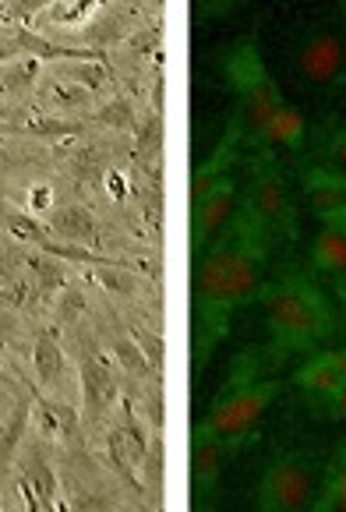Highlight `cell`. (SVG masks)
I'll return each instance as SVG.
<instances>
[{
  "instance_id": "1",
  "label": "cell",
  "mask_w": 346,
  "mask_h": 512,
  "mask_svg": "<svg viewBox=\"0 0 346 512\" xmlns=\"http://www.w3.org/2000/svg\"><path fill=\"white\" fill-rule=\"evenodd\" d=\"M272 248V234L262 226V219L237 205V212L226 219V226L216 234V241L198 255L195 265V347L191 364L202 371L212 361V350L230 329L234 311L258 301L262 294L265 258Z\"/></svg>"
},
{
  "instance_id": "2",
  "label": "cell",
  "mask_w": 346,
  "mask_h": 512,
  "mask_svg": "<svg viewBox=\"0 0 346 512\" xmlns=\"http://www.w3.org/2000/svg\"><path fill=\"white\" fill-rule=\"evenodd\" d=\"M283 357L276 350H244L234 361V371L219 385L216 400H212L209 414L202 417V428L209 435H216L223 442V449L234 456L251 435H255V424L265 410L272 407L279 392H283V378H269V371Z\"/></svg>"
},
{
  "instance_id": "3",
  "label": "cell",
  "mask_w": 346,
  "mask_h": 512,
  "mask_svg": "<svg viewBox=\"0 0 346 512\" xmlns=\"http://www.w3.org/2000/svg\"><path fill=\"white\" fill-rule=\"evenodd\" d=\"M269 325V347L279 357L301 354L336 332V315L325 301L322 287L308 272H286L258 294Z\"/></svg>"
},
{
  "instance_id": "4",
  "label": "cell",
  "mask_w": 346,
  "mask_h": 512,
  "mask_svg": "<svg viewBox=\"0 0 346 512\" xmlns=\"http://www.w3.org/2000/svg\"><path fill=\"white\" fill-rule=\"evenodd\" d=\"M223 75L237 99L230 117L241 124L244 145H251V149L258 152V145H262V138H265V128H269V121H272V113L283 106V92H279V85L272 82L255 39H241L234 50L226 53Z\"/></svg>"
},
{
  "instance_id": "5",
  "label": "cell",
  "mask_w": 346,
  "mask_h": 512,
  "mask_svg": "<svg viewBox=\"0 0 346 512\" xmlns=\"http://www.w3.org/2000/svg\"><path fill=\"white\" fill-rule=\"evenodd\" d=\"M244 205L262 219L272 241H286V237L297 234V209L294 198H290V184H286L283 170L272 163V152H258L255 163H251Z\"/></svg>"
},
{
  "instance_id": "6",
  "label": "cell",
  "mask_w": 346,
  "mask_h": 512,
  "mask_svg": "<svg viewBox=\"0 0 346 512\" xmlns=\"http://www.w3.org/2000/svg\"><path fill=\"white\" fill-rule=\"evenodd\" d=\"M297 78L315 92H339L346 85V39L332 25H311L290 53Z\"/></svg>"
},
{
  "instance_id": "7",
  "label": "cell",
  "mask_w": 346,
  "mask_h": 512,
  "mask_svg": "<svg viewBox=\"0 0 346 512\" xmlns=\"http://www.w3.org/2000/svg\"><path fill=\"white\" fill-rule=\"evenodd\" d=\"M315 456L311 452H279L258 484L262 512H301L315 502Z\"/></svg>"
},
{
  "instance_id": "8",
  "label": "cell",
  "mask_w": 346,
  "mask_h": 512,
  "mask_svg": "<svg viewBox=\"0 0 346 512\" xmlns=\"http://www.w3.org/2000/svg\"><path fill=\"white\" fill-rule=\"evenodd\" d=\"M304 198H308V209L325 226L346 230V174L311 166V170H304Z\"/></svg>"
},
{
  "instance_id": "9",
  "label": "cell",
  "mask_w": 346,
  "mask_h": 512,
  "mask_svg": "<svg viewBox=\"0 0 346 512\" xmlns=\"http://www.w3.org/2000/svg\"><path fill=\"white\" fill-rule=\"evenodd\" d=\"M226 460H230V452L223 449V442L198 424L191 431V491H195V502H209L212 498Z\"/></svg>"
},
{
  "instance_id": "10",
  "label": "cell",
  "mask_w": 346,
  "mask_h": 512,
  "mask_svg": "<svg viewBox=\"0 0 346 512\" xmlns=\"http://www.w3.org/2000/svg\"><path fill=\"white\" fill-rule=\"evenodd\" d=\"M46 226L50 234L64 244H78V248H99L103 241V226H99L96 212L89 205H61V209L46 212Z\"/></svg>"
},
{
  "instance_id": "11",
  "label": "cell",
  "mask_w": 346,
  "mask_h": 512,
  "mask_svg": "<svg viewBox=\"0 0 346 512\" xmlns=\"http://www.w3.org/2000/svg\"><path fill=\"white\" fill-rule=\"evenodd\" d=\"M32 375H36L39 389L50 392V400H57V392H64V385H68L71 364L53 332H43L32 347Z\"/></svg>"
},
{
  "instance_id": "12",
  "label": "cell",
  "mask_w": 346,
  "mask_h": 512,
  "mask_svg": "<svg viewBox=\"0 0 346 512\" xmlns=\"http://www.w3.org/2000/svg\"><path fill=\"white\" fill-rule=\"evenodd\" d=\"M78 382H82V400H85V417L99 421L106 410L117 403V378L106 368L99 357H85L78 364Z\"/></svg>"
},
{
  "instance_id": "13",
  "label": "cell",
  "mask_w": 346,
  "mask_h": 512,
  "mask_svg": "<svg viewBox=\"0 0 346 512\" xmlns=\"http://www.w3.org/2000/svg\"><path fill=\"white\" fill-rule=\"evenodd\" d=\"M294 382L308 392V400L329 396L332 389H339L346 382V350H325V354L311 357L294 375Z\"/></svg>"
},
{
  "instance_id": "14",
  "label": "cell",
  "mask_w": 346,
  "mask_h": 512,
  "mask_svg": "<svg viewBox=\"0 0 346 512\" xmlns=\"http://www.w3.org/2000/svg\"><path fill=\"white\" fill-rule=\"evenodd\" d=\"M0 230L8 237H15V241L32 244V248H39V251H46L57 241V237L50 234V226L39 223L29 209H15L11 202H0Z\"/></svg>"
},
{
  "instance_id": "15",
  "label": "cell",
  "mask_w": 346,
  "mask_h": 512,
  "mask_svg": "<svg viewBox=\"0 0 346 512\" xmlns=\"http://www.w3.org/2000/svg\"><path fill=\"white\" fill-rule=\"evenodd\" d=\"M311 262H315L325 276L336 279V283L346 279V230L343 226H325L322 234L315 237V244H311Z\"/></svg>"
},
{
  "instance_id": "16",
  "label": "cell",
  "mask_w": 346,
  "mask_h": 512,
  "mask_svg": "<svg viewBox=\"0 0 346 512\" xmlns=\"http://www.w3.org/2000/svg\"><path fill=\"white\" fill-rule=\"evenodd\" d=\"M22 470H25V481H29V502L39 505V509H57V491H61V481L53 474L50 463L32 449V456L22 460Z\"/></svg>"
},
{
  "instance_id": "17",
  "label": "cell",
  "mask_w": 346,
  "mask_h": 512,
  "mask_svg": "<svg viewBox=\"0 0 346 512\" xmlns=\"http://www.w3.org/2000/svg\"><path fill=\"white\" fill-rule=\"evenodd\" d=\"M304 142V117L294 110V106H279L272 113L269 128H265V138L258 145V152H272V149H297Z\"/></svg>"
},
{
  "instance_id": "18",
  "label": "cell",
  "mask_w": 346,
  "mask_h": 512,
  "mask_svg": "<svg viewBox=\"0 0 346 512\" xmlns=\"http://www.w3.org/2000/svg\"><path fill=\"white\" fill-rule=\"evenodd\" d=\"M311 509L315 512H346V445L343 449H336L332 463L325 467L322 491L315 495Z\"/></svg>"
},
{
  "instance_id": "19",
  "label": "cell",
  "mask_w": 346,
  "mask_h": 512,
  "mask_svg": "<svg viewBox=\"0 0 346 512\" xmlns=\"http://www.w3.org/2000/svg\"><path fill=\"white\" fill-rule=\"evenodd\" d=\"M53 75L61 82H75L89 92H99L103 85H110V68L103 64V57H89V61H53Z\"/></svg>"
},
{
  "instance_id": "20",
  "label": "cell",
  "mask_w": 346,
  "mask_h": 512,
  "mask_svg": "<svg viewBox=\"0 0 346 512\" xmlns=\"http://www.w3.org/2000/svg\"><path fill=\"white\" fill-rule=\"evenodd\" d=\"M89 269H92V276L99 279V287L110 290V294L135 297L138 287H142V276L131 272L128 265H121L117 258H99V262H92Z\"/></svg>"
},
{
  "instance_id": "21",
  "label": "cell",
  "mask_w": 346,
  "mask_h": 512,
  "mask_svg": "<svg viewBox=\"0 0 346 512\" xmlns=\"http://www.w3.org/2000/svg\"><path fill=\"white\" fill-rule=\"evenodd\" d=\"M39 68H43V61H36V57H15V61L0 64V92H11V96L29 92L39 78Z\"/></svg>"
},
{
  "instance_id": "22",
  "label": "cell",
  "mask_w": 346,
  "mask_h": 512,
  "mask_svg": "<svg viewBox=\"0 0 346 512\" xmlns=\"http://www.w3.org/2000/svg\"><path fill=\"white\" fill-rule=\"evenodd\" d=\"M92 96H96V92L82 89V85H75V82H61V78L46 89V103H50L53 110H61V117H71V113L89 110Z\"/></svg>"
},
{
  "instance_id": "23",
  "label": "cell",
  "mask_w": 346,
  "mask_h": 512,
  "mask_svg": "<svg viewBox=\"0 0 346 512\" xmlns=\"http://www.w3.org/2000/svg\"><path fill=\"white\" fill-rule=\"evenodd\" d=\"M121 435H124V445H128L131 460H135V467L142 470L145 463H149V431H145V421L135 414V407L131 403H124V421H121Z\"/></svg>"
},
{
  "instance_id": "24",
  "label": "cell",
  "mask_w": 346,
  "mask_h": 512,
  "mask_svg": "<svg viewBox=\"0 0 346 512\" xmlns=\"http://www.w3.org/2000/svg\"><path fill=\"white\" fill-rule=\"evenodd\" d=\"M29 410H32L29 400H18L8 428H4V435H0V467H11V463H15L18 449H22L25 428H29Z\"/></svg>"
},
{
  "instance_id": "25",
  "label": "cell",
  "mask_w": 346,
  "mask_h": 512,
  "mask_svg": "<svg viewBox=\"0 0 346 512\" xmlns=\"http://www.w3.org/2000/svg\"><path fill=\"white\" fill-rule=\"evenodd\" d=\"M106 460H110V467L128 481V488H142V481H138V467H135V460H131L128 445H124L121 428L106 431Z\"/></svg>"
},
{
  "instance_id": "26",
  "label": "cell",
  "mask_w": 346,
  "mask_h": 512,
  "mask_svg": "<svg viewBox=\"0 0 346 512\" xmlns=\"http://www.w3.org/2000/svg\"><path fill=\"white\" fill-rule=\"evenodd\" d=\"M99 4H103V0H50L46 18L61 25H85Z\"/></svg>"
},
{
  "instance_id": "27",
  "label": "cell",
  "mask_w": 346,
  "mask_h": 512,
  "mask_svg": "<svg viewBox=\"0 0 346 512\" xmlns=\"http://www.w3.org/2000/svg\"><path fill=\"white\" fill-rule=\"evenodd\" d=\"M57 315H61V325H75L78 318L85 315V297L78 287H61V304H57Z\"/></svg>"
},
{
  "instance_id": "28",
  "label": "cell",
  "mask_w": 346,
  "mask_h": 512,
  "mask_svg": "<svg viewBox=\"0 0 346 512\" xmlns=\"http://www.w3.org/2000/svg\"><path fill=\"white\" fill-rule=\"evenodd\" d=\"M311 407L322 417H332V421H346V382L339 389H332L322 400H311Z\"/></svg>"
},
{
  "instance_id": "29",
  "label": "cell",
  "mask_w": 346,
  "mask_h": 512,
  "mask_svg": "<svg viewBox=\"0 0 346 512\" xmlns=\"http://www.w3.org/2000/svg\"><path fill=\"white\" fill-rule=\"evenodd\" d=\"M241 0H195V18L202 22H212V18H223L237 8Z\"/></svg>"
},
{
  "instance_id": "30",
  "label": "cell",
  "mask_w": 346,
  "mask_h": 512,
  "mask_svg": "<svg viewBox=\"0 0 346 512\" xmlns=\"http://www.w3.org/2000/svg\"><path fill=\"white\" fill-rule=\"evenodd\" d=\"M96 117L103 124H113V128H131V106L124 103V99H117V103L103 106V110H96Z\"/></svg>"
},
{
  "instance_id": "31",
  "label": "cell",
  "mask_w": 346,
  "mask_h": 512,
  "mask_svg": "<svg viewBox=\"0 0 346 512\" xmlns=\"http://www.w3.org/2000/svg\"><path fill=\"white\" fill-rule=\"evenodd\" d=\"M325 159L336 166L339 174H346V128H339L336 135L325 142Z\"/></svg>"
},
{
  "instance_id": "32",
  "label": "cell",
  "mask_w": 346,
  "mask_h": 512,
  "mask_svg": "<svg viewBox=\"0 0 346 512\" xmlns=\"http://www.w3.org/2000/svg\"><path fill=\"white\" fill-rule=\"evenodd\" d=\"M15 57H25V53H22V46H18V39H15V29H11V36H0V64L15 61Z\"/></svg>"
},
{
  "instance_id": "33",
  "label": "cell",
  "mask_w": 346,
  "mask_h": 512,
  "mask_svg": "<svg viewBox=\"0 0 346 512\" xmlns=\"http://www.w3.org/2000/svg\"><path fill=\"white\" fill-rule=\"evenodd\" d=\"M4 170H15V159H11L8 145L0 142V174H4Z\"/></svg>"
},
{
  "instance_id": "34",
  "label": "cell",
  "mask_w": 346,
  "mask_h": 512,
  "mask_svg": "<svg viewBox=\"0 0 346 512\" xmlns=\"http://www.w3.org/2000/svg\"><path fill=\"white\" fill-rule=\"evenodd\" d=\"M0 389H15V378H11V371L4 361H0Z\"/></svg>"
},
{
  "instance_id": "35",
  "label": "cell",
  "mask_w": 346,
  "mask_h": 512,
  "mask_svg": "<svg viewBox=\"0 0 346 512\" xmlns=\"http://www.w3.org/2000/svg\"><path fill=\"white\" fill-rule=\"evenodd\" d=\"M336 290H339V301H343V308H346V279H339Z\"/></svg>"
},
{
  "instance_id": "36",
  "label": "cell",
  "mask_w": 346,
  "mask_h": 512,
  "mask_svg": "<svg viewBox=\"0 0 346 512\" xmlns=\"http://www.w3.org/2000/svg\"><path fill=\"white\" fill-rule=\"evenodd\" d=\"M4 117H8V103H4V99H0V121H4Z\"/></svg>"
},
{
  "instance_id": "37",
  "label": "cell",
  "mask_w": 346,
  "mask_h": 512,
  "mask_svg": "<svg viewBox=\"0 0 346 512\" xmlns=\"http://www.w3.org/2000/svg\"><path fill=\"white\" fill-rule=\"evenodd\" d=\"M343 4H346V0H343Z\"/></svg>"
}]
</instances>
